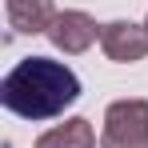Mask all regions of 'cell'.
Wrapping results in <instances>:
<instances>
[{
    "mask_svg": "<svg viewBox=\"0 0 148 148\" xmlns=\"http://www.w3.org/2000/svg\"><path fill=\"white\" fill-rule=\"evenodd\" d=\"M80 100V80L64 60L24 56L0 84V104L20 120H52Z\"/></svg>",
    "mask_w": 148,
    "mask_h": 148,
    "instance_id": "1",
    "label": "cell"
},
{
    "mask_svg": "<svg viewBox=\"0 0 148 148\" xmlns=\"http://www.w3.org/2000/svg\"><path fill=\"white\" fill-rule=\"evenodd\" d=\"M100 148H148V100H112L104 108Z\"/></svg>",
    "mask_w": 148,
    "mask_h": 148,
    "instance_id": "2",
    "label": "cell"
},
{
    "mask_svg": "<svg viewBox=\"0 0 148 148\" xmlns=\"http://www.w3.org/2000/svg\"><path fill=\"white\" fill-rule=\"evenodd\" d=\"M100 28L88 12H80V8H64V12H56V20H52V28L44 32L52 40V48L64 52V56H80V52H88L92 44L100 40Z\"/></svg>",
    "mask_w": 148,
    "mask_h": 148,
    "instance_id": "3",
    "label": "cell"
},
{
    "mask_svg": "<svg viewBox=\"0 0 148 148\" xmlns=\"http://www.w3.org/2000/svg\"><path fill=\"white\" fill-rule=\"evenodd\" d=\"M100 48L116 64H136L148 56V28L132 20H108L100 28Z\"/></svg>",
    "mask_w": 148,
    "mask_h": 148,
    "instance_id": "4",
    "label": "cell"
},
{
    "mask_svg": "<svg viewBox=\"0 0 148 148\" xmlns=\"http://www.w3.org/2000/svg\"><path fill=\"white\" fill-rule=\"evenodd\" d=\"M4 12H8L12 32H24V36L48 32L52 20H56V4L52 0H4Z\"/></svg>",
    "mask_w": 148,
    "mask_h": 148,
    "instance_id": "5",
    "label": "cell"
},
{
    "mask_svg": "<svg viewBox=\"0 0 148 148\" xmlns=\"http://www.w3.org/2000/svg\"><path fill=\"white\" fill-rule=\"evenodd\" d=\"M36 148H96V132H92V124L84 116H72V120L40 132Z\"/></svg>",
    "mask_w": 148,
    "mask_h": 148,
    "instance_id": "6",
    "label": "cell"
},
{
    "mask_svg": "<svg viewBox=\"0 0 148 148\" xmlns=\"http://www.w3.org/2000/svg\"><path fill=\"white\" fill-rule=\"evenodd\" d=\"M144 28H148V20H144Z\"/></svg>",
    "mask_w": 148,
    "mask_h": 148,
    "instance_id": "7",
    "label": "cell"
}]
</instances>
